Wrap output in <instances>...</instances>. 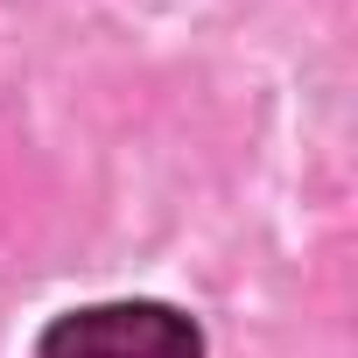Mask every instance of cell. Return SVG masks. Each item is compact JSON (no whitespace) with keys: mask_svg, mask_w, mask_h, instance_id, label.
<instances>
[{"mask_svg":"<svg viewBox=\"0 0 358 358\" xmlns=\"http://www.w3.org/2000/svg\"><path fill=\"white\" fill-rule=\"evenodd\" d=\"M36 358H204V337L169 302H99L57 316Z\"/></svg>","mask_w":358,"mask_h":358,"instance_id":"1","label":"cell"}]
</instances>
